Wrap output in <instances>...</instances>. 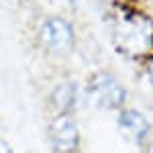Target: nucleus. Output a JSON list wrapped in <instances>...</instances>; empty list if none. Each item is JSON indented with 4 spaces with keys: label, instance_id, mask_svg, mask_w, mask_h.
I'll return each mask as SVG.
<instances>
[{
    "label": "nucleus",
    "instance_id": "obj_1",
    "mask_svg": "<svg viewBox=\"0 0 153 153\" xmlns=\"http://www.w3.org/2000/svg\"><path fill=\"white\" fill-rule=\"evenodd\" d=\"M112 49L129 61H145L153 55V14L131 0L112 2L108 12Z\"/></svg>",
    "mask_w": 153,
    "mask_h": 153
},
{
    "label": "nucleus",
    "instance_id": "obj_7",
    "mask_svg": "<svg viewBox=\"0 0 153 153\" xmlns=\"http://www.w3.org/2000/svg\"><path fill=\"white\" fill-rule=\"evenodd\" d=\"M143 71H145V78H147L149 86L153 88V55L143 61Z\"/></svg>",
    "mask_w": 153,
    "mask_h": 153
},
{
    "label": "nucleus",
    "instance_id": "obj_9",
    "mask_svg": "<svg viewBox=\"0 0 153 153\" xmlns=\"http://www.w3.org/2000/svg\"><path fill=\"white\" fill-rule=\"evenodd\" d=\"M110 2H123V0H110Z\"/></svg>",
    "mask_w": 153,
    "mask_h": 153
},
{
    "label": "nucleus",
    "instance_id": "obj_5",
    "mask_svg": "<svg viewBox=\"0 0 153 153\" xmlns=\"http://www.w3.org/2000/svg\"><path fill=\"white\" fill-rule=\"evenodd\" d=\"M117 127L137 147H141L145 141H149L153 137V127H151V123H149V118L145 117V112H141L135 106H125V108L118 110L117 112Z\"/></svg>",
    "mask_w": 153,
    "mask_h": 153
},
{
    "label": "nucleus",
    "instance_id": "obj_8",
    "mask_svg": "<svg viewBox=\"0 0 153 153\" xmlns=\"http://www.w3.org/2000/svg\"><path fill=\"white\" fill-rule=\"evenodd\" d=\"M139 153H153V137L149 139V141H145L141 147H139Z\"/></svg>",
    "mask_w": 153,
    "mask_h": 153
},
{
    "label": "nucleus",
    "instance_id": "obj_4",
    "mask_svg": "<svg viewBox=\"0 0 153 153\" xmlns=\"http://www.w3.org/2000/svg\"><path fill=\"white\" fill-rule=\"evenodd\" d=\"M47 141L53 153H80L82 133L78 117L71 112L51 114L47 125Z\"/></svg>",
    "mask_w": 153,
    "mask_h": 153
},
{
    "label": "nucleus",
    "instance_id": "obj_3",
    "mask_svg": "<svg viewBox=\"0 0 153 153\" xmlns=\"http://www.w3.org/2000/svg\"><path fill=\"white\" fill-rule=\"evenodd\" d=\"M82 104L100 112H114L129 106V88L110 70L92 71L82 84Z\"/></svg>",
    "mask_w": 153,
    "mask_h": 153
},
{
    "label": "nucleus",
    "instance_id": "obj_6",
    "mask_svg": "<svg viewBox=\"0 0 153 153\" xmlns=\"http://www.w3.org/2000/svg\"><path fill=\"white\" fill-rule=\"evenodd\" d=\"M82 104V84L76 78L65 76L51 86L49 90V106L55 112H71L76 114Z\"/></svg>",
    "mask_w": 153,
    "mask_h": 153
},
{
    "label": "nucleus",
    "instance_id": "obj_2",
    "mask_svg": "<svg viewBox=\"0 0 153 153\" xmlns=\"http://www.w3.org/2000/svg\"><path fill=\"white\" fill-rule=\"evenodd\" d=\"M35 43L53 59L70 57L78 47V27L74 19L63 12H47L37 23Z\"/></svg>",
    "mask_w": 153,
    "mask_h": 153
}]
</instances>
